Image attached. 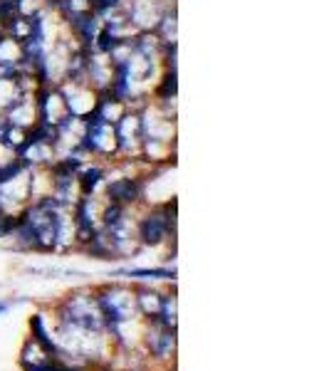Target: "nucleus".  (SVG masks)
<instances>
[{"mask_svg":"<svg viewBox=\"0 0 329 371\" xmlns=\"http://www.w3.org/2000/svg\"><path fill=\"white\" fill-rule=\"evenodd\" d=\"M117 275L124 278H141V280H174L176 272L166 267H156V270H117Z\"/></svg>","mask_w":329,"mask_h":371,"instance_id":"10","label":"nucleus"},{"mask_svg":"<svg viewBox=\"0 0 329 371\" xmlns=\"http://www.w3.org/2000/svg\"><path fill=\"white\" fill-rule=\"evenodd\" d=\"M146 346H149L151 357L168 359L176 352V329L161 327L159 322H151L149 332H146Z\"/></svg>","mask_w":329,"mask_h":371,"instance_id":"6","label":"nucleus"},{"mask_svg":"<svg viewBox=\"0 0 329 371\" xmlns=\"http://www.w3.org/2000/svg\"><path fill=\"white\" fill-rule=\"evenodd\" d=\"M106 181V168L102 164H84L77 171V186H80V196H94L97 188Z\"/></svg>","mask_w":329,"mask_h":371,"instance_id":"7","label":"nucleus"},{"mask_svg":"<svg viewBox=\"0 0 329 371\" xmlns=\"http://www.w3.org/2000/svg\"><path fill=\"white\" fill-rule=\"evenodd\" d=\"M5 309H8V304H5V302H0V315H3V312H5Z\"/></svg>","mask_w":329,"mask_h":371,"instance_id":"12","label":"nucleus"},{"mask_svg":"<svg viewBox=\"0 0 329 371\" xmlns=\"http://www.w3.org/2000/svg\"><path fill=\"white\" fill-rule=\"evenodd\" d=\"M168 235H176V198L149 208L137 223V240L141 245H161L168 240Z\"/></svg>","mask_w":329,"mask_h":371,"instance_id":"1","label":"nucleus"},{"mask_svg":"<svg viewBox=\"0 0 329 371\" xmlns=\"http://www.w3.org/2000/svg\"><path fill=\"white\" fill-rule=\"evenodd\" d=\"M94 300L102 312V319L112 332H119L137 312V297L124 287H104L94 295Z\"/></svg>","mask_w":329,"mask_h":371,"instance_id":"2","label":"nucleus"},{"mask_svg":"<svg viewBox=\"0 0 329 371\" xmlns=\"http://www.w3.org/2000/svg\"><path fill=\"white\" fill-rule=\"evenodd\" d=\"M144 198V179L141 176H119V179H106V201L119 203L124 208L139 205Z\"/></svg>","mask_w":329,"mask_h":371,"instance_id":"5","label":"nucleus"},{"mask_svg":"<svg viewBox=\"0 0 329 371\" xmlns=\"http://www.w3.org/2000/svg\"><path fill=\"white\" fill-rule=\"evenodd\" d=\"M3 37H5V23L0 20V40H3Z\"/></svg>","mask_w":329,"mask_h":371,"instance_id":"11","label":"nucleus"},{"mask_svg":"<svg viewBox=\"0 0 329 371\" xmlns=\"http://www.w3.org/2000/svg\"><path fill=\"white\" fill-rule=\"evenodd\" d=\"M171 5H176L174 0H126L124 5V18L129 20V25L137 32L141 30H151L159 25L161 15L168 10Z\"/></svg>","mask_w":329,"mask_h":371,"instance_id":"4","label":"nucleus"},{"mask_svg":"<svg viewBox=\"0 0 329 371\" xmlns=\"http://www.w3.org/2000/svg\"><path fill=\"white\" fill-rule=\"evenodd\" d=\"M30 329H32V341H35L38 346H43L45 354H55V352H57L55 341H52V337L47 334V329H45L43 315H35V317H32V319H30Z\"/></svg>","mask_w":329,"mask_h":371,"instance_id":"9","label":"nucleus"},{"mask_svg":"<svg viewBox=\"0 0 329 371\" xmlns=\"http://www.w3.org/2000/svg\"><path fill=\"white\" fill-rule=\"evenodd\" d=\"M176 30H179V12H176V5H171L161 15V20H159V25L154 27V32L161 43H179V40H176Z\"/></svg>","mask_w":329,"mask_h":371,"instance_id":"8","label":"nucleus"},{"mask_svg":"<svg viewBox=\"0 0 329 371\" xmlns=\"http://www.w3.org/2000/svg\"><path fill=\"white\" fill-rule=\"evenodd\" d=\"M114 139H117V156L119 159L137 161L141 156V111L126 109L114 124Z\"/></svg>","mask_w":329,"mask_h":371,"instance_id":"3","label":"nucleus"}]
</instances>
